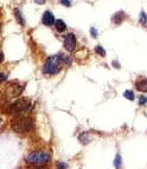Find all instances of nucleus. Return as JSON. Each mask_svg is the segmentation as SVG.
I'll use <instances>...</instances> for the list:
<instances>
[{
	"label": "nucleus",
	"instance_id": "nucleus-5",
	"mask_svg": "<svg viewBox=\"0 0 147 169\" xmlns=\"http://www.w3.org/2000/svg\"><path fill=\"white\" fill-rule=\"evenodd\" d=\"M76 45H77V40H76V37L74 33H68L64 37V48L67 51L73 52L76 48Z\"/></svg>",
	"mask_w": 147,
	"mask_h": 169
},
{
	"label": "nucleus",
	"instance_id": "nucleus-21",
	"mask_svg": "<svg viewBox=\"0 0 147 169\" xmlns=\"http://www.w3.org/2000/svg\"><path fill=\"white\" fill-rule=\"evenodd\" d=\"M61 4L65 7H69L71 6V0H61Z\"/></svg>",
	"mask_w": 147,
	"mask_h": 169
},
{
	"label": "nucleus",
	"instance_id": "nucleus-8",
	"mask_svg": "<svg viewBox=\"0 0 147 169\" xmlns=\"http://www.w3.org/2000/svg\"><path fill=\"white\" fill-rule=\"evenodd\" d=\"M135 89L140 92H147V78H141L135 82Z\"/></svg>",
	"mask_w": 147,
	"mask_h": 169
},
{
	"label": "nucleus",
	"instance_id": "nucleus-9",
	"mask_svg": "<svg viewBox=\"0 0 147 169\" xmlns=\"http://www.w3.org/2000/svg\"><path fill=\"white\" fill-rule=\"evenodd\" d=\"M125 18H126V13L123 12V11H119V12H116L114 15H113L111 20H113V23H114V24L120 25L123 20H125Z\"/></svg>",
	"mask_w": 147,
	"mask_h": 169
},
{
	"label": "nucleus",
	"instance_id": "nucleus-11",
	"mask_svg": "<svg viewBox=\"0 0 147 169\" xmlns=\"http://www.w3.org/2000/svg\"><path fill=\"white\" fill-rule=\"evenodd\" d=\"M14 17H15V19H17V22L19 23V24L22 25V26H24L25 25V20H24V17H23V14H22V11H20V8H14Z\"/></svg>",
	"mask_w": 147,
	"mask_h": 169
},
{
	"label": "nucleus",
	"instance_id": "nucleus-2",
	"mask_svg": "<svg viewBox=\"0 0 147 169\" xmlns=\"http://www.w3.org/2000/svg\"><path fill=\"white\" fill-rule=\"evenodd\" d=\"M11 127L15 133H29L30 130L33 129V120L30 117H26V116H19L15 120H13Z\"/></svg>",
	"mask_w": 147,
	"mask_h": 169
},
{
	"label": "nucleus",
	"instance_id": "nucleus-23",
	"mask_svg": "<svg viewBox=\"0 0 147 169\" xmlns=\"http://www.w3.org/2000/svg\"><path fill=\"white\" fill-rule=\"evenodd\" d=\"M45 1H46V0H35V2H36V4H39V5L45 4Z\"/></svg>",
	"mask_w": 147,
	"mask_h": 169
},
{
	"label": "nucleus",
	"instance_id": "nucleus-16",
	"mask_svg": "<svg viewBox=\"0 0 147 169\" xmlns=\"http://www.w3.org/2000/svg\"><path fill=\"white\" fill-rule=\"evenodd\" d=\"M139 23H140L141 25H144V26H145V25L147 24V14H146L145 12H144V11H141V12H140V18H139Z\"/></svg>",
	"mask_w": 147,
	"mask_h": 169
},
{
	"label": "nucleus",
	"instance_id": "nucleus-10",
	"mask_svg": "<svg viewBox=\"0 0 147 169\" xmlns=\"http://www.w3.org/2000/svg\"><path fill=\"white\" fill-rule=\"evenodd\" d=\"M55 28H56L57 32H64L67 30V24L62 19H57L55 22Z\"/></svg>",
	"mask_w": 147,
	"mask_h": 169
},
{
	"label": "nucleus",
	"instance_id": "nucleus-4",
	"mask_svg": "<svg viewBox=\"0 0 147 169\" xmlns=\"http://www.w3.org/2000/svg\"><path fill=\"white\" fill-rule=\"evenodd\" d=\"M61 66L62 63L58 56H51L45 61L43 65V73L49 75V76H55L61 71Z\"/></svg>",
	"mask_w": 147,
	"mask_h": 169
},
{
	"label": "nucleus",
	"instance_id": "nucleus-20",
	"mask_svg": "<svg viewBox=\"0 0 147 169\" xmlns=\"http://www.w3.org/2000/svg\"><path fill=\"white\" fill-rule=\"evenodd\" d=\"M90 35H91V37H93V38H96V37H97V35H98L97 30H96L95 27H91V28H90Z\"/></svg>",
	"mask_w": 147,
	"mask_h": 169
},
{
	"label": "nucleus",
	"instance_id": "nucleus-14",
	"mask_svg": "<svg viewBox=\"0 0 147 169\" xmlns=\"http://www.w3.org/2000/svg\"><path fill=\"white\" fill-rule=\"evenodd\" d=\"M123 97L127 98L128 101H134L135 99V95L132 90H126V91L123 92Z\"/></svg>",
	"mask_w": 147,
	"mask_h": 169
},
{
	"label": "nucleus",
	"instance_id": "nucleus-6",
	"mask_svg": "<svg viewBox=\"0 0 147 169\" xmlns=\"http://www.w3.org/2000/svg\"><path fill=\"white\" fill-rule=\"evenodd\" d=\"M7 89L11 90V92H9V94H11V97H17L23 92V90H24V84L18 83V82H13V83L10 84V86H9Z\"/></svg>",
	"mask_w": 147,
	"mask_h": 169
},
{
	"label": "nucleus",
	"instance_id": "nucleus-22",
	"mask_svg": "<svg viewBox=\"0 0 147 169\" xmlns=\"http://www.w3.org/2000/svg\"><path fill=\"white\" fill-rule=\"evenodd\" d=\"M113 66H115L116 69H120V64L118 61H113Z\"/></svg>",
	"mask_w": 147,
	"mask_h": 169
},
{
	"label": "nucleus",
	"instance_id": "nucleus-24",
	"mask_svg": "<svg viewBox=\"0 0 147 169\" xmlns=\"http://www.w3.org/2000/svg\"><path fill=\"white\" fill-rule=\"evenodd\" d=\"M6 78H7V77H6V73H1V82H2V83L6 81Z\"/></svg>",
	"mask_w": 147,
	"mask_h": 169
},
{
	"label": "nucleus",
	"instance_id": "nucleus-3",
	"mask_svg": "<svg viewBox=\"0 0 147 169\" xmlns=\"http://www.w3.org/2000/svg\"><path fill=\"white\" fill-rule=\"evenodd\" d=\"M31 108H32V104H31L30 98H19L11 105V111L17 117H19V116H25L26 114H29Z\"/></svg>",
	"mask_w": 147,
	"mask_h": 169
},
{
	"label": "nucleus",
	"instance_id": "nucleus-7",
	"mask_svg": "<svg viewBox=\"0 0 147 169\" xmlns=\"http://www.w3.org/2000/svg\"><path fill=\"white\" fill-rule=\"evenodd\" d=\"M55 22H56V19H55V15L52 14V12L45 11L42 17V23L45 26H52V25H55Z\"/></svg>",
	"mask_w": 147,
	"mask_h": 169
},
{
	"label": "nucleus",
	"instance_id": "nucleus-12",
	"mask_svg": "<svg viewBox=\"0 0 147 169\" xmlns=\"http://www.w3.org/2000/svg\"><path fill=\"white\" fill-rule=\"evenodd\" d=\"M90 135L89 133H87V131H83V133L80 134V136H78V141L82 143V144H87V143H89L90 142Z\"/></svg>",
	"mask_w": 147,
	"mask_h": 169
},
{
	"label": "nucleus",
	"instance_id": "nucleus-1",
	"mask_svg": "<svg viewBox=\"0 0 147 169\" xmlns=\"http://www.w3.org/2000/svg\"><path fill=\"white\" fill-rule=\"evenodd\" d=\"M50 160H51V155L46 151H35V153H31L25 157V161L29 164L35 166V167L45 166L49 163Z\"/></svg>",
	"mask_w": 147,
	"mask_h": 169
},
{
	"label": "nucleus",
	"instance_id": "nucleus-18",
	"mask_svg": "<svg viewBox=\"0 0 147 169\" xmlns=\"http://www.w3.org/2000/svg\"><path fill=\"white\" fill-rule=\"evenodd\" d=\"M67 168H68V164L65 162H62V161L57 162V169H67Z\"/></svg>",
	"mask_w": 147,
	"mask_h": 169
},
{
	"label": "nucleus",
	"instance_id": "nucleus-13",
	"mask_svg": "<svg viewBox=\"0 0 147 169\" xmlns=\"http://www.w3.org/2000/svg\"><path fill=\"white\" fill-rule=\"evenodd\" d=\"M57 56H58V58H60V61H61L62 65H70V64H71V59H70L69 56H67V55H64V53H58Z\"/></svg>",
	"mask_w": 147,
	"mask_h": 169
},
{
	"label": "nucleus",
	"instance_id": "nucleus-17",
	"mask_svg": "<svg viewBox=\"0 0 147 169\" xmlns=\"http://www.w3.org/2000/svg\"><path fill=\"white\" fill-rule=\"evenodd\" d=\"M95 52L97 53L98 56H101V57H104V56H106V51H104V48H102L101 45L95 46Z\"/></svg>",
	"mask_w": 147,
	"mask_h": 169
},
{
	"label": "nucleus",
	"instance_id": "nucleus-19",
	"mask_svg": "<svg viewBox=\"0 0 147 169\" xmlns=\"http://www.w3.org/2000/svg\"><path fill=\"white\" fill-rule=\"evenodd\" d=\"M146 103H147V97L142 95V96L139 98V104H140V105H145Z\"/></svg>",
	"mask_w": 147,
	"mask_h": 169
},
{
	"label": "nucleus",
	"instance_id": "nucleus-15",
	"mask_svg": "<svg viewBox=\"0 0 147 169\" xmlns=\"http://www.w3.org/2000/svg\"><path fill=\"white\" fill-rule=\"evenodd\" d=\"M121 163H122L121 156H120V154H118V155L115 156V158H114V167H115V169H120Z\"/></svg>",
	"mask_w": 147,
	"mask_h": 169
}]
</instances>
